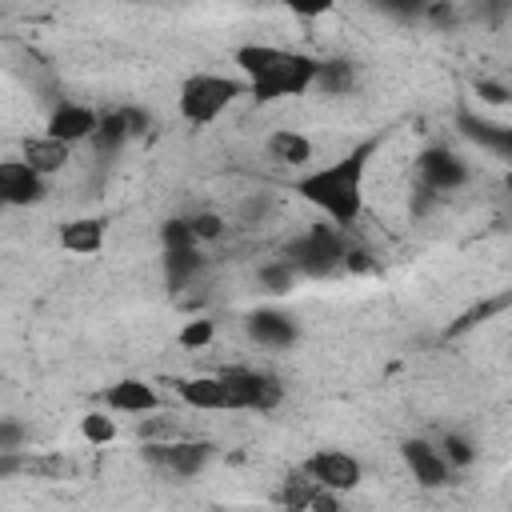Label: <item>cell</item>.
<instances>
[{
	"label": "cell",
	"instance_id": "e0dca14e",
	"mask_svg": "<svg viewBox=\"0 0 512 512\" xmlns=\"http://www.w3.org/2000/svg\"><path fill=\"white\" fill-rule=\"evenodd\" d=\"M264 148H268L272 160H280V164H288V168H300V164L312 160V140H308L304 132H296V128H276V132H268Z\"/></svg>",
	"mask_w": 512,
	"mask_h": 512
},
{
	"label": "cell",
	"instance_id": "ba28073f",
	"mask_svg": "<svg viewBox=\"0 0 512 512\" xmlns=\"http://www.w3.org/2000/svg\"><path fill=\"white\" fill-rule=\"evenodd\" d=\"M416 172H420V180H424L428 192H456L468 180V164L456 152L440 148V144L436 148H424L416 156Z\"/></svg>",
	"mask_w": 512,
	"mask_h": 512
},
{
	"label": "cell",
	"instance_id": "44dd1931",
	"mask_svg": "<svg viewBox=\"0 0 512 512\" xmlns=\"http://www.w3.org/2000/svg\"><path fill=\"white\" fill-rule=\"evenodd\" d=\"M64 456L56 452H20V476H32V480H60L64 476Z\"/></svg>",
	"mask_w": 512,
	"mask_h": 512
},
{
	"label": "cell",
	"instance_id": "f546056e",
	"mask_svg": "<svg viewBox=\"0 0 512 512\" xmlns=\"http://www.w3.org/2000/svg\"><path fill=\"white\" fill-rule=\"evenodd\" d=\"M304 512H344L340 492H328V488H320V484H316V492L308 496V508H304Z\"/></svg>",
	"mask_w": 512,
	"mask_h": 512
},
{
	"label": "cell",
	"instance_id": "4dcf8cb0",
	"mask_svg": "<svg viewBox=\"0 0 512 512\" xmlns=\"http://www.w3.org/2000/svg\"><path fill=\"white\" fill-rule=\"evenodd\" d=\"M20 444H24V424L0 420V452H20Z\"/></svg>",
	"mask_w": 512,
	"mask_h": 512
},
{
	"label": "cell",
	"instance_id": "1f68e13d",
	"mask_svg": "<svg viewBox=\"0 0 512 512\" xmlns=\"http://www.w3.org/2000/svg\"><path fill=\"white\" fill-rule=\"evenodd\" d=\"M476 92H480V100L484 104H508V88L504 84H492V80H476Z\"/></svg>",
	"mask_w": 512,
	"mask_h": 512
},
{
	"label": "cell",
	"instance_id": "3957f363",
	"mask_svg": "<svg viewBox=\"0 0 512 512\" xmlns=\"http://www.w3.org/2000/svg\"><path fill=\"white\" fill-rule=\"evenodd\" d=\"M236 96H244V80H232V76H216V72H192L184 84H180V116L188 124H212Z\"/></svg>",
	"mask_w": 512,
	"mask_h": 512
},
{
	"label": "cell",
	"instance_id": "8fae6325",
	"mask_svg": "<svg viewBox=\"0 0 512 512\" xmlns=\"http://www.w3.org/2000/svg\"><path fill=\"white\" fill-rule=\"evenodd\" d=\"M112 412H128V416H144V412H160V392L148 380H116L104 388L100 396Z\"/></svg>",
	"mask_w": 512,
	"mask_h": 512
},
{
	"label": "cell",
	"instance_id": "9c48e42d",
	"mask_svg": "<svg viewBox=\"0 0 512 512\" xmlns=\"http://www.w3.org/2000/svg\"><path fill=\"white\" fill-rule=\"evenodd\" d=\"M48 192L44 176H36L24 160H0V208H28L40 204Z\"/></svg>",
	"mask_w": 512,
	"mask_h": 512
},
{
	"label": "cell",
	"instance_id": "2e32d148",
	"mask_svg": "<svg viewBox=\"0 0 512 512\" xmlns=\"http://www.w3.org/2000/svg\"><path fill=\"white\" fill-rule=\"evenodd\" d=\"M248 332H252V340H260V344H268V348H288V344H296V324H292L284 312H272V308L252 312V316H248Z\"/></svg>",
	"mask_w": 512,
	"mask_h": 512
},
{
	"label": "cell",
	"instance_id": "7a4b0ae2",
	"mask_svg": "<svg viewBox=\"0 0 512 512\" xmlns=\"http://www.w3.org/2000/svg\"><path fill=\"white\" fill-rule=\"evenodd\" d=\"M232 60L244 72V92L256 100H284L316 88V56L276 44H240Z\"/></svg>",
	"mask_w": 512,
	"mask_h": 512
},
{
	"label": "cell",
	"instance_id": "52a82bcc",
	"mask_svg": "<svg viewBox=\"0 0 512 512\" xmlns=\"http://www.w3.org/2000/svg\"><path fill=\"white\" fill-rule=\"evenodd\" d=\"M308 480H316L320 488H328V492H352L356 484H360V460L356 456H348V452H340V448H320V452H312L308 460H304V468H300Z\"/></svg>",
	"mask_w": 512,
	"mask_h": 512
},
{
	"label": "cell",
	"instance_id": "5bb4252c",
	"mask_svg": "<svg viewBox=\"0 0 512 512\" xmlns=\"http://www.w3.org/2000/svg\"><path fill=\"white\" fill-rule=\"evenodd\" d=\"M20 160L36 172V176H56L68 160H72V148L68 144H60V140H52V136H28L24 144H20Z\"/></svg>",
	"mask_w": 512,
	"mask_h": 512
},
{
	"label": "cell",
	"instance_id": "d6986e66",
	"mask_svg": "<svg viewBox=\"0 0 512 512\" xmlns=\"http://www.w3.org/2000/svg\"><path fill=\"white\" fill-rule=\"evenodd\" d=\"M316 84H320V92L340 96L356 84V72H352L348 60H316Z\"/></svg>",
	"mask_w": 512,
	"mask_h": 512
},
{
	"label": "cell",
	"instance_id": "83f0119b",
	"mask_svg": "<svg viewBox=\"0 0 512 512\" xmlns=\"http://www.w3.org/2000/svg\"><path fill=\"white\" fill-rule=\"evenodd\" d=\"M440 456H444V464H448V468H452V464H456V468H468V464L476 460V448H472L464 436L448 432V436H444V452H440Z\"/></svg>",
	"mask_w": 512,
	"mask_h": 512
},
{
	"label": "cell",
	"instance_id": "6da1fadb",
	"mask_svg": "<svg viewBox=\"0 0 512 512\" xmlns=\"http://www.w3.org/2000/svg\"><path fill=\"white\" fill-rule=\"evenodd\" d=\"M372 152H376V140H364V144H356L352 152H344L340 160H332V164L308 172V176L296 184V192H300L312 208H320V212L332 220V228H340V232L352 228V224L360 220V212H364V176H368Z\"/></svg>",
	"mask_w": 512,
	"mask_h": 512
},
{
	"label": "cell",
	"instance_id": "5b68a950",
	"mask_svg": "<svg viewBox=\"0 0 512 512\" xmlns=\"http://www.w3.org/2000/svg\"><path fill=\"white\" fill-rule=\"evenodd\" d=\"M216 376H220V384L228 388L232 404H236V408H244V412H272V408L284 400L280 380H276V376H268V372H256V368H240V364H232V368H220Z\"/></svg>",
	"mask_w": 512,
	"mask_h": 512
},
{
	"label": "cell",
	"instance_id": "9a60e30c",
	"mask_svg": "<svg viewBox=\"0 0 512 512\" xmlns=\"http://www.w3.org/2000/svg\"><path fill=\"white\" fill-rule=\"evenodd\" d=\"M104 236H108V224L100 216H80L60 228V248L72 256H96L104 248Z\"/></svg>",
	"mask_w": 512,
	"mask_h": 512
},
{
	"label": "cell",
	"instance_id": "7c38bea8",
	"mask_svg": "<svg viewBox=\"0 0 512 512\" xmlns=\"http://www.w3.org/2000/svg\"><path fill=\"white\" fill-rule=\"evenodd\" d=\"M176 396L200 412H232L236 408L228 388L220 384V376H184V380H176Z\"/></svg>",
	"mask_w": 512,
	"mask_h": 512
},
{
	"label": "cell",
	"instance_id": "7402d4cb",
	"mask_svg": "<svg viewBox=\"0 0 512 512\" xmlns=\"http://www.w3.org/2000/svg\"><path fill=\"white\" fill-rule=\"evenodd\" d=\"M200 252L196 248H188V252H164V276H168V284L172 288H184L196 272H200Z\"/></svg>",
	"mask_w": 512,
	"mask_h": 512
},
{
	"label": "cell",
	"instance_id": "cb8c5ba5",
	"mask_svg": "<svg viewBox=\"0 0 512 512\" xmlns=\"http://www.w3.org/2000/svg\"><path fill=\"white\" fill-rule=\"evenodd\" d=\"M80 436L88 444H112L116 440V420L108 412H88V416H80Z\"/></svg>",
	"mask_w": 512,
	"mask_h": 512
},
{
	"label": "cell",
	"instance_id": "d4e9b609",
	"mask_svg": "<svg viewBox=\"0 0 512 512\" xmlns=\"http://www.w3.org/2000/svg\"><path fill=\"white\" fill-rule=\"evenodd\" d=\"M188 228H192V240L196 244H208V240H220L224 236V216H216V212H192L188 216Z\"/></svg>",
	"mask_w": 512,
	"mask_h": 512
},
{
	"label": "cell",
	"instance_id": "ffe728a7",
	"mask_svg": "<svg viewBox=\"0 0 512 512\" xmlns=\"http://www.w3.org/2000/svg\"><path fill=\"white\" fill-rule=\"evenodd\" d=\"M124 140H128V124H124V112H120V108H116V112H100V120H96V132H92V144H96L100 152H116Z\"/></svg>",
	"mask_w": 512,
	"mask_h": 512
},
{
	"label": "cell",
	"instance_id": "ac0fdd59",
	"mask_svg": "<svg viewBox=\"0 0 512 512\" xmlns=\"http://www.w3.org/2000/svg\"><path fill=\"white\" fill-rule=\"evenodd\" d=\"M316 492V480H308L304 472H292V476H284L280 484H276V492H272V500L284 508V512H304L308 508V496Z\"/></svg>",
	"mask_w": 512,
	"mask_h": 512
},
{
	"label": "cell",
	"instance_id": "d6a6232c",
	"mask_svg": "<svg viewBox=\"0 0 512 512\" xmlns=\"http://www.w3.org/2000/svg\"><path fill=\"white\" fill-rule=\"evenodd\" d=\"M124 112V124H128V136H140V132H148V116L140 112V108H120Z\"/></svg>",
	"mask_w": 512,
	"mask_h": 512
},
{
	"label": "cell",
	"instance_id": "484cf974",
	"mask_svg": "<svg viewBox=\"0 0 512 512\" xmlns=\"http://www.w3.org/2000/svg\"><path fill=\"white\" fill-rule=\"evenodd\" d=\"M160 244H164V252H188V248H196L188 220H168L160 228Z\"/></svg>",
	"mask_w": 512,
	"mask_h": 512
},
{
	"label": "cell",
	"instance_id": "8992f818",
	"mask_svg": "<svg viewBox=\"0 0 512 512\" xmlns=\"http://www.w3.org/2000/svg\"><path fill=\"white\" fill-rule=\"evenodd\" d=\"M144 460L172 476H196L212 460V444L208 440H152L144 444Z\"/></svg>",
	"mask_w": 512,
	"mask_h": 512
},
{
	"label": "cell",
	"instance_id": "f1b7e54d",
	"mask_svg": "<svg viewBox=\"0 0 512 512\" xmlns=\"http://www.w3.org/2000/svg\"><path fill=\"white\" fill-rule=\"evenodd\" d=\"M292 280H296V272H292L284 260H280V264H264V268H260V284H264L268 292H276V296H280V292H288V288H292Z\"/></svg>",
	"mask_w": 512,
	"mask_h": 512
},
{
	"label": "cell",
	"instance_id": "4316f807",
	"mask_svg": "<svg viewBox=\"0 0 512 512\" xmlns=\"http://www.w3.org/2000/svg\"><path fill=\"white\" fill-rule=\"evenodd\" d=\"M180 348H208L216 340V324L212 320H188L180 332H176Z\"/></svg>",
	"mask_w": 512,
	"mask_h": 512
},
{
	"label": "cell",
	"instance_id": "603a6c76",
	"mask_svg": "<svg viewBox=\"0 0 512 512\" xmlns=\"http://www.w3.org/2000/svg\"><path fill=\"white\" fill-rule=\"evenodd\" d=\"M460 124H464V132L472 136V140H480V144H488V148H496V152H508L512 148V132L508 128H500V124H476L472 116H464L460 112Z\"/></svg>",
	"mask_w": 512,
	"mask_h": 512
},
{
	"label": "cell",
	"instance_id": "277c9868",
	"mask_svg": "<svg viewBox=\"0 0 512 512\" xmlns=\"http://www.w3.org/2000/svg\"><path fill=\"white\" fill-rule=\"evenodd\" d=\"M344 240H340V228H332V224H312L300 240H292L288 244V268L296 272H308V276H324V272H332L340 260H344Z\"/></svg>",
	"mask_w": 512,
	"mask_h": 512
},
{
	"label": "cell",
	"instance_id": "30bf717a",
	"mask_svg": "<svg viewBox=\"0 0 512 512\" xmlns=\"http://www.w3.org/2000/svg\"><path fill=\"white\" fill-rule=\"evenodd\" d=\"M96 120H100V112H92L88 104L64 100V104L48 116V132H44V136H52V140H60V144L72 148V144H80V140H92Z\"/></svg>",
	"mask_w": 512,
	"mask_h": 512
},
{
	"label": "cell",
	"instance_id": "4fadbf2b",
	"mask_svg": "<svg viewBox=\"0 0 512 512\" xmlns=\"http://www.w3.org/2000/svg\"><path fill=\"white\" fill-rule=\"evenodd\" d=\"M400 456H404V464H408V472L416 476L420 488H444V484H448V464H444V456H440L432 444H424V440H404V444H400Z\"/></svg>",
	"mask_w": 512,
	"mask_h": 512
}]
</instances>
